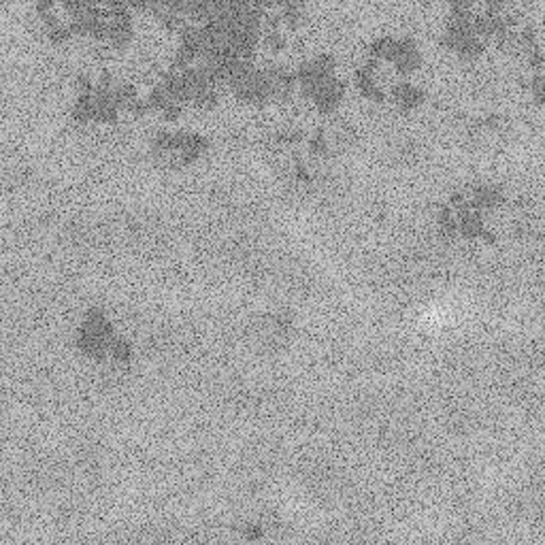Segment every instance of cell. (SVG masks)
Returning a JSON list of instances; mask_svg holds the SVG:
<instances>
[{"mask_svg":"<svg viewBox=\"0 0 545 545\" xmlns=\"http://www.w3.org/2000/svg\"><path fill=\"white\" fill-rule=\"evenodd\" d=\"M69 348L83 366L98 373L128 375L143 360L132 326L116 307L102 301L79 309L69 328Z\"/></svg>","mask_w":545,"mask_h":545,"instance_id":"obj_1","label":"cell"},{"mask_svg":"<svg viewBox=\"0 0 545 545\" xmlns=\"http://www.w3.org/2000/svg\"><path fill=\"white\" fill-rule=\"evenodd\" d=\"M145 366H148V364H145ZM148 368H150V366H148ZM152 370H154V368H152ZM154 373H156V370H154ZM156 375H158V373H156ZM158 377H160V375H158ZM160 379H162V382H164V384H168V382H166V379H164V377H160ZM170 386H173V388H177V390H179V392H181V388H179V386H175V384H170ZM184 394H186V396H190V394H188V392H184ZM190 398H194V396H190ZM194 400H196V398H194ZM198 403H200V400H198ZM205 407H207V405H205Z\"/></svg>","mask_w":545,"mask_h":545,"instance_id":"obj_2","label":"cell"}]
</instances>
